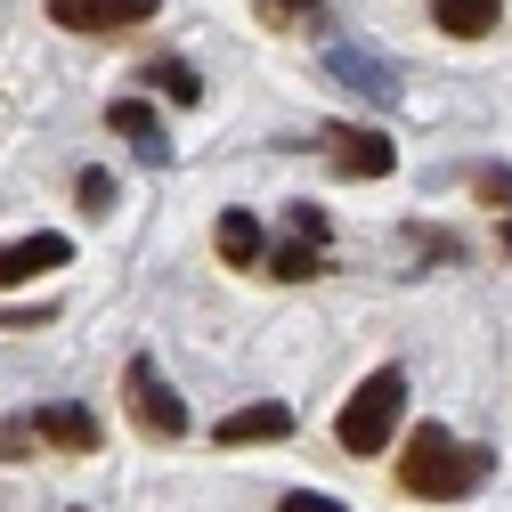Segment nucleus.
<instances>
[{"mask_svg":"<svg viewBox=\"0 0 512 512\" xmlns=\"http://www.w3.org/2000/svg\"><path fill=\"white\" fill-rule=\"evenodd\" d=\"M33 423H41L49 447H66V456H90V447H98V415L90 407H41Z\"/></svg>","mask_w":512,"mask_h":512,"instance_id":"obj_10","label":"nucleus"},{"mask_svg":"<svg viewBox=\"0 0 512 512\" xmlns=\"http://www.w3.org/2000/svg\"><path fill=\"white\" fill-rule=\"evenodd\" d=\"M472 187H480V204H504L512 212V171H480Z\"/></svg>","mask_w":512,"mask_h":512,"instance_id":"obj_18","label":"nucleus"},{"mask_svg":"<svg viewBox=\"0 0 512 512\" xmlns=\"http://www.w3.org/2000/svg\"><path fill=\"white\" fill-rule=\"evenodd\" d=\"M488 472H496L488 447H472V439H456V431H439V423L415 431V439H407V456H399V488H407V496H431V504L472 496Z\"/></svg>","mask_w":512,"mask_h":512,"instance_id":"obj_1","label":"nucleus"},{"mask_svg":"<svg viewBox=\"0 0 512 512\" xmlns=\"http://www.w3.org/2000/svg\"><path fill=\"white\" fill-rule=\"evenodd\" d=\"M74 512H90V504H74Z\"/></svg>","mask_w":512,"mask_h":512,"instance_id":"obj_20","label":"nucleus"},{"mask_svg":"<svg viewBox=\"0 0 512 512\" xmlns=\"http://www.w3.org/2000/svg\"><path fill=\"white\" fill-rule=\"evenodd\" d=\"M33 439H41V423L33 415H9V423H0V464H25Z\"/></svg>","mask_w":512,"mask_h":512,"instance_id":"obj_14","label":"nucleus"},{"mask_svg":"<svg viewBox=\"0 0 512 512\" xmlns=\"http://www.w3.org/2000/svg\"><path fill=\"white\" fill-rule=\"evenodd\" d=\"M326 66H334L350 90H366L374 106H391V98H399V74L382 66V57H358V49H326Z\"/></svg>","mask_w":512,"mask_h":512,"instance_id":"obj_9","label":"nucleus"},{"mask_svg":"<svg viewBox=\"0 0 512 512\" xmlns=\"http://www.w3.org/2000/svg\"><path fill=\"white\" fill-rule=\"evenodd\" d=\"M496 9L504 0H431V25L456 41H480V33H496Z\"/></svg>","mask_w":512,"mask_h":512,"instance_id":"obj_11","label":"nucleus"},{"mask_svg":"<svg viewBox=\"0 0 512 512\" xmlns=\"http://www.w3.org/2000/svg\"><path fill=\"white\" fill-rule=\"evenodd\" d=\"M252 9H261V25L293 33V25H309V17H317V0H252Z\"/></svg>","mask_w":512,"mask_h":512,"instance_id":"obj_15","label":"nucleus"},{"mask_svg":"<svg viewBox=\"0 0 512 512\" xmlns=\"http://www.w3.org/2000/svg\"><path fill=\"white\" fill-rule=\"evenodd\" d=\"M74 261V236H17V244H0V293L41 277V269H66Z\"/></svg>","mask_w":512,"mask_h":512,"instance_id":"obj_6","label":"nucleus"},{"mask_svg":"<svg viewBox=\"0 0 512 512\" xmlns=\"http://www.w3.org/2000/svg\"><path fill=\"white\" fill-rule=\"evenodd\" d=\"M277 277H317V244H285L277 252Z\"/></svg>","mask_w":512,"mask_h":512,"instance_id":"obj_16","label":"nucleus"},{"mask_svg":"<svg viewBox=\"0 0 512 512\" xmlns=\"http://www.w3.org/2000/svg\"><path fill=\"white\" fill-rule=\"evenodd\" d=\"M122 407H131V423L155 431V439H179V431H187V407H179L171 382L155 374V358H131V366H122Z\"/></svg>","mask_w":512,"mask_h":512,"instance_id":"obj_3","label":"nucleus"},{"mask_svg":"<svg viewBox=\"0 0 512 512\" xmlns=\"http://www.w3.org/2000/svg\"><path fill=\"white\" fill-rule=\"evenodd\" d=\"M139 74H147L155 90H171L179 106H196V98H204V82H196V66H179V57H147V66H139Z\"/></svg>","mask_w":512,"mask_h":512,"instance_id":"obj_13","label":"nucleus"},{"mask_svg":"<svg viewBox=\"0 0 512 512\" xmlns=\"http://www.w3.org/2000/svg\"><path fill=\"white\" fill-rule=\"evenodd\" d=\"M106 131H122L147 163H171V131L155 122V106H139V98H114V106H106Z\"/></svg>","mask_w":512,"mask_h":512,"instance_id":"obj_8","label":"nucleus"},{"mask_svg":"<svg viewBox=\"0 0 512 512\" xmlns=\"http://www.w3.org/2000/svg\"><path fill=\"white\" fill-rule=\"evenodd\" d=\"M277 512H350V504H334V496H317V488H293Z\"/></svg>","mask_w":512,"mask_h":512,"instance_id":"obj_19","label":"nucleus"},{"mask_svg":"<svg viewBox=\"0 0 512 512\" xmlns=\"http://www.w3.org/2000/svg\"><path fill=\"white\" fill-rule=\"evenodd\" d=\"M114 204V179L106 171H82V212H106Z\"/></svg>","mask_w":512,"mask_h":512,"instance_id":"obj_17","label":"nucleus"},{"mask_svg":"<svg viewBox=\"0 0 512 512\" xmlns=\"http://www.w3.org/2000/svg\"><path fill=\"white\" fill-rule=\"evenodd\" d=\"M399 415H407V374L399 366H374L358 391H350V407H342V447L350 456H382L391 447V431H399Z\"/></svg>","mask_w":512,"mask_h":512,"instance_id":"obj_2","label":"nucleus"},{"mask_svg":"<svg viewBox=\"0 0 512 512\" xmlns=\"http://www.w3.org/2000/svg\"><path fill=\"white\" fill-rule=\"evenodd\" d=\"M326 155H334L342 179H382V171L399 163L391 139H382V131H358V122H326Z\"/></svg>","mask_w":512,"mask_h":512,"instance_id":"obj_5","label":"nucleus"},{"mask_svg":"<svg viewBox=\"0 0 512 512\" xmlns=\"http://www.w3.org/2000/svg\"><path fill=\"white\" fill-rule=\"evenodd\" d=\"M285 431H293V407L261 399V407H236V415H228V423H220L212 439H220V447H277Z\"/></svg>","mask_w":512,"mask_h":512,"instance_id":"obj_7","label":"nucleus"},{"mask_svg":"<svg viewBox=\"0 0 512 512\" xmlns=\"http://www.w3.org/2000/svg\"><path fill=\"white\" fill-rule=\"evenodd\" d=\"M163 9V0H49V17L66 33H131Z\"/></svg>","mask_w":512,"mask_h":512,"instance_id":"obj_4","label":"nucleus"},{"mask_svg":"<svg viewBox=\"0 0 512 512\" xmlns=\"http://www.w3.org/2000/svg\"><path fill=\"white\" fill-rule=\"evenodd\" d=\"M220 261H228V269H252V261H261V220H252V212H228V220H220Z\"/></svg>","mask_w":512,"mask_h":512,"instance_id":"obj_12","label":"nucleus"}]
</instances>
